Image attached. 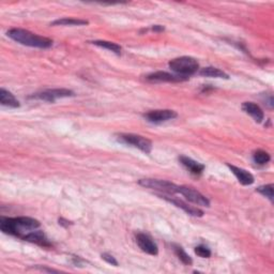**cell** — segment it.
I'll return each instance as SVG.
<instances>
[{"mask_svg":"<svg viewBox=\"0 0 274 274\" xmlns=\"http://www.w3.org/2000/svg\"><path fill=\"white\" fill-rule=\"evenodd\" d=\"M40 225L38 220L27 217L0 219V229L3 234L20 237L22 239L30 231L38 229Z\"/></svg>","mask_w":274,"mask_h":274,"instance_id":"obj_1","label":"cell"},{"mask_svg":"<svg viewBox=\"0 0 274 274\" xmlns=\"http://www.w3.org/2000/svg\"><path fill=\"white\" fill-rule=\"evenodd\" d=\"M8 37L14 40L15 42L30 46V48H38V49H49L52 45V40L38 36L36 33H32L25 29L21 28H13L8 31Z\"/></svg>","mask_w":274,"mask_h":274,"instance_id":"obj_2","label":"cell"},{"mask_svg":"<svg viewBox=\"0 0 274 274\" xmlns=\"http://www.w3.org/2000/svg\"><path fill=\"white\" fill-rule=\"evenodd\" d=\"M171 70L173 72L176 73L178 76H181L184 78H188L191 75L195 74L198 69H199V63L197 62L196 59L192 57H179L176 59H173L170 63H168Z\"/></svg>","mask_w":274,"mask_h":274,"instance_id":"obj_3","label":"cell"},{"mask_svg":"<svg viewBox=\"0 0 274 274\" xmlns=\"http://www.w3.org/2000/svg\"><path fill=\"white\" fill-rule=\"evenodd\" d=\"M118 141L125 145H130L132 147H135L143 151L144 153L148 154L152 151V143H151L150 139L141 135H135V134H120L118 136Z\"/></svg>","mask_w":274,"mask_h":274,"instance_id":"obj_4","label":"cell"},{"mask_svg":"<svg viewBox=\"0 0 274 274\" xmlns=\"http://www.w3.org/2000/svg\"><path fill=\"white\" fill-rule=\"evenodd\" d=\"M139 185L144 186V188H148L151 190H156L163 192V193L167 194H176L178 193L179 185L172 183L166 180H159V179H142L138 181Z\"/></svg>","mask_w":274,"mask_h":274,"instance_id":"obj_5","label":"cell"},{"mask_svg":"<svg viewBox=\"0 0 274 274\" xmlns=\"http://www.w3.org/2000/svg\"><path fill=\"white\" fill-rule=\"evenodd\" d=\"M74 92L69 89H48L44 91H41L38 93L29 97V99H36V100L45 101L49 103H54L57 99H62V98H69V97H74Z\"/></svg>","mask_w":274,"mask_h":274,"instance_id":"obj_6","label":"cell"},{"mask_svg":"<svg viewBox=\"0 0 274 274\" xmlns=\"http://www.w3.org/2000/svg\"><path fill=\"white\" fill-rule=\"evenodd\" d=\"M178 193L183 195L186 199L192 203H195L196 206L200 207H210V201L206 196H203L199 192L194 190L193 188L185 185H180L178 188Z\"/></svg>","mask_w":274,"mask_h":274,"instance_id":"obj_7","label":"cell"},{"mask_svg":"<svg viewBox=\"0 0 274 274\" xmlns=\"http://www.w3.org/2000/svg\"><path fill=\"white\" fill-rule=\"evenodd\" d=\"M177 113L172 109H155L145 114L144 117L152 124H161L177 118Z\"/></svg>","mask_w":274,"mask_h":274,"instance_id":"obj_8","label":"cell"},{"mask_svg":"<svg viewBox=\"0 0 274 274\" xmlns=\"http://www.w3.org/2000/svg\"><path fill=\"white\" fill-rule=\"evenodd\" d=\"M136 242L138 244L139 249H141L146 254H149L152 256H156L159 254V249H157V246L148 235L139 232V234L136 235Z\"/></svg>","mask_w":274,"mask_h":274,"instance_id":"obj_9","label":"cell"},{"mask_svg":"<svg viewBox=\"0 0 274 274\" xmlns=\"http://www.w3.org/2000/svg\"><path fill=\"white\" fill-rule=\"evenodd\" d=\"M147 78L149 81L153 83H179V81H184L188 78H184L181 76H178L176 74H171L164 71H157L154 73H151L147 75Z\"/></svg>","mask_w":274,"mask_h":274,"instance_id":"obj_10","label":"cell"},{"mask_svg":"<svg viewBox=\"0 0 274 274\" xmlns=\"http://www.w3.org/2000/svg\"><path fill=\"white\" fill-rule=\"evenodd\" d=\"M160 197L162 198H164L165 200H167L168 202H171L173 203V205H174L176 207L180 208V209H182L184 212H186L188 214L192 215V217H198V218H200L203 215V211L200 209H198L196 207H193V206H190L188 205V203L182 201L181 199H178V198H174V197H171V196H163L161 195Z\"/></svg>","mask_w":274,"mask_h":274,"instance_id":"obj_11","label":"cell"},{"mask_svg":"<svg viewBox=\"0 0 274 274\" xmlns=\"http://www.w3.org/2000/svg\"><path fill=\"white\" fill-rule=\"evenodd\" d=\"M23 240L28 241L30 243H34V244H38L40 247H43V248H50L51 247V243L49 240L48 238H46L45 234L43 231L41 230H33L30 231L29 234H27L24 238H23Z\"/></svg>","mask_w":274,"mask_h":274,"instance_id":"obj_12","label":"cell"},{"mask_svg":"<svg viewBox=\"0 0 274 274\" xmlns=\"http://www.w3.org/2000/svg\"><path fill=\"white\" fill-rule=\"evenodd\" d=\"M227 166L229 167L231 173L235 174L236 178L238 179V181L240 182L242 185H250L255 182L254 176L248 171L243 170V168H240V167L230 165V164H228Z\"/></svg>","mask_w":274,"mask_h":274,"instance_id":"obj_13","label":"cell"},{"mask_svg":"<svg viewBox=\"0 0 274 274\" xmlns=\"http://www.w3.org/2000/svg\"><path fill=\"white\" fill-rule=\"evenodd\" d=\"M242 109L248 115H249L256 122H258V124H260L265 118V114L262 112V109L257 104H255L253 102H244L242 104Z\"/></svg>","mask_w":274,"mask_h":274,"instance_id":"obj_14","label":"cell"},{"mask_svg":"<svg viewBox=\"0 0 274 274\" xmlns=\"http://www.w3.org/2000/svg\"><path fill=\"white\" fill-rule=\"evenodd\" d=\"M179 161L181 164L186 168V170L190 171L193 174H200L203 170H205V165L201 164L199 162H196L191 157L181 155L179 156Z\"/></svg>","mask_w":274,"mask_h":274,"instance_id":"obj_15","label":"cell"},{"mask_svg":"<svg viewBox=\"0 0 274 274\" xmlns=\"http://www.w3.org/2000/svg\"><path fill=\"white\" fill-rule=\"evenodd\" d=\"M0 103H1V105H3V106L12 107V108H17L21 106L19 100L14 97V95H12L10 91L5 90L3 88L0 89Z\"/></svg>","mask_w":274,"mask_h":274,"instance_id":"obj_16","label":"cell"},{"mask_svg":"<svg viewBox=\"0 0 274 274\" xmlns=\"http://www.w3.org/2000/svg\"><path fill=\"white\" fill-rule=\"evenodd\" d=\"M199 74L201 75V76H205V77L225 78V79L229 78L228 74H226L224 71H222V70H220L218 68H213V67H207V68L201 69Z\"/></svg>","mask_w":274,"mask_h":274,"instance_id":"obj_17","label":"cell"},{"mask_svg":"<svg viewBox=\"0 0 274 274\" xmlns=\"http://www.w3.org/2000/svg\"><path fill=\"white\" fill-rule=\"evenodd\" d=\"M89 22L85 20H77V19H69V17H65V19L57 20L51 23L52 26H85L88 25Z\"/></svg>","mask_w":274,"mask_h":274,"instance_id":"obj_18","label":"cell"},{"mask_svg":"<svg viewBox=\"0 0 274 274\" xmlns=\"http://www.w3.org/2000/svg\"><path fill=\"white\" fill-rule=\"evenodd\" d=\"M93 45H97L99 48H102L105 50H108L110 51L115 52V54L120 55L121 54V46L116 44L114 42H109V41H93V42H90Z\"/></svg>","mask_w":274,"mask_h":274,"instance_id":"obj_19","label":"cell"},{"mask_svg":"<svg viewBox=\"0 0 274 274\" xmlns=\"http://www.w3.org/2000/svg\"><path fill=\"white\" fill-rule=\"evenodd\" d=\"M173 249H174V254H176V256L180 259V261L182 262V264H184L186 266H191L192 264H193V260H192L191 256L186 253L181 247L177 246V244H173Z\"/></svg>","mask_w":274,"mask_h":274,"instance_id":"obj_20","label":"cell"},{"mask_svg":"<svg viewBox=\"0 0 274 274\" xmlns=\"http://www.w3.org/2000/svg\"><path fill=\"white\" fill-rule=\"evenodd\" d=\"M253 160L258 165H265L267 163H269L271 160L270 154L266 152L264 150H257L255 151L253 154Z\"/></svg>","mask_w":274,"mask_h":274,"instance_id":"obj_21","label":"cell"},{"mask_svg":"<svg viewBox=\"0 0 274 274\" xmlns=\"http://www.w3.org/2000/svg\"><path fill=\"white\" fill-rule=\"evenodd\" d=\"M273 184H267V185H261L259 188L256 190L260 193L261 195H264L266 197L269 198V199L272 201L273 200V197H274V191H273Z\"/></svg>","mask_w":274,"mask_h":274,"instance_id":"obj_22","label":"cell"},{"mask_svg":"<svg viewBox=\"0 0 274 274\" xmlns=\"http://www.w3.org/2000/svg\"><path fill=\"white\" fill-rule=\"evenodd\" d=\"M195 254L201 258H209L211 256V250L206 246H198L195 248Z\"/></svg>","mask_w":274,"mask_h":274,"instance_id":"obj_23","label":"cell"},{"mask_svg":"<svg viewBox=\"0 0 274 274\" xmlns=\"http://www.w3.org/2000/svg\"><path fill=\"white\" fill-rule=\"evenodd\" d=\"M102 259H104L106 262H108L109 265L115 266V267H118V261L115 259V257L113 255H110L108 253H104L102 254Z\"/></svg>","mask_w":274,"mask_h":274,"instance_id":"obj_24","label":"cell"},{"mask_svg":"<svg viewBox=\"0 0 274 274\" xmlns=\"http://www.w3.org/2000/svg\"><path fill=\"white\" fill-rule=\"evenodd\" d=\"M152 30L153 31H164L165 28L163 26H160V25H155V26L152 27Z\"/></svg>","mask_w":274,"mask_h":274,"instance_id":"obj_25","label":"cell"}]
</instances>
